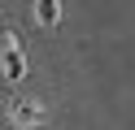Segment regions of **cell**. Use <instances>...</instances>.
Instances as JSON below:
<instances>
[{"label": "cell", "instance_id": "6da1fadb", "mask_svg": "<svg viewBox=\"0 0 135 130\" xmlns=\"http://www.w3.org/2000/svg\"><path fill=\"white\" fill-rule=\"evenodd\" d=\"M9 121H13L18 130H31V126H39V121H44V108H39L35 100H18V104L9 108Z\"/></svg>", "mask_w": 135, "mask_h": 130}, {"label": "cell", "instance_id": "7a4b0ae2", "mask_svg": "<svg viewBox=\"0 0 135 130\" xmlns=\"http://www.w3.org/2000/svg\"><path fill=\"white\" fill-rule=\"evenodd\" d=\"M35 22L39 26H57L61 22V4L57 0H35Z\"/></svg>", "mask_w": 135, "mask_h": 130}, {"label": "cell", "instance_id": "3957f363", "mask_svg": "<svg viewBox=\"0 0 135 130\" xmlns=\"http://www.w3.org/2000/svg\"><path fill=\"white\" fill-rule=\"evenodd\" d=\"M22 74H26V61H22V52H18V48H4V78H9V82H18Z\"/></svg>", "mask_w": 135, "mask_h": 130}]
</instances>
